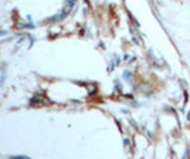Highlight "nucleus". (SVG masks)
<instances>
[{
    "mask_svg": "<svg viewBox=\"0 0 190 159\" xmlns=\"http://www.w3.org/2000/svg\"><path fill=\"white\" fill-rule=\"evenodd\" d=\"M71 9H72V6H71V5H67V6H65V7H64V13H63V14H64V17H65V16H67L68 13H70Z\"/></svg>",
    "mask_w": 190,
    "mask_h": 159,
    "instance_id": "f257e3e1",
    "label": "nucleus"
},
{
    "mask_svg": "<svg viewBox=\"0 0 190 159\" xmlns=\"http://www.w3.org/2000/svg\"><path fill=\"white\" fill-rule=\"evenodd\" d=\"M14 159H24V158H27V156H21V155H19V156H13Z\"/></svg>",
    "mask_w": 190,
    "mask_h": 159,
    "instance_id": "f03ea898",
    "label": "nucleus"
},
{
    "mask_svg": "<svg viewBox=\"0 0 190 159\" xmlns=\"http://www.w3.org/2000/svg\"><path fill=\"white\" fill-rule=\"evenodd\" d=\"M72 2H75V0H72Z\"/></svg>",
    "mask_w": 190,
    "mask_h": 159,
    "instance_id": "7ed1b4c3",
    "label": "nucleus"
}]
</instances>
